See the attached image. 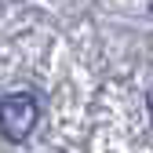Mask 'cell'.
Masks as SVG:
<instances>
[{"mask_svg":"<svg viewBox=\"0 0 153 153\" xmlns=\"http://www.w3.org/2000/svg\"><path fill=\"white\" fill-rule=\"evenodd\" d=\"M36 117H40V106L29 91H15L0 99V131L11 142H26L36 128Z\"/></svg>","mask_w":153,"mask_h":153,"instance_id":"cell-1","label":"cell"}]
</instances>
